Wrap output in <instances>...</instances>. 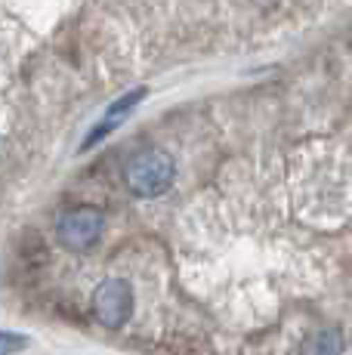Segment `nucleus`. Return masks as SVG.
Instances as JSON below:
<instances>
[{
	"label": "nucleus",
	"instance_id": "f257e3e1",
	"mask_svg": "<svg viewBox=\"0 0 352 355\" xmlns=\"http://www.w3.org/2000/svg\"><path fill=\"white\" fill-rule=\"evenodd\" d=\"M124 180H127V189L137 198H158L173 186L176 164L164 148H142L127 164Z\"/></svg>",
	"mask_w": 352,
	"mask_h": 355
},
{
	"label": "nucleus",
	"instance_id": "f03ea898",
	"mask_svg": "<svg viewBox=\"0 0 352 355\" xmlns=\"http://www.w3.org/2000/svg\"><path fill=\"white\" fill-rule=\"evenodd\" d=\"M90 306H93V315H96L99 324L118 331V327H124L130 322L137 300H133V288L124 278H105V282L93 291Z\"/></svg>",
	"mask_w": 352,
	"mask_h": 355
},
{
	"label": "nucleus",
	"instance_id": "20e7f679",
	"mask_svg": "<svg viewBox=\"0 0 352 355\" xmlns=\"http://www.w3.org/2000/svg\"><path fill=\"white\" fill-rule=\"evenodd\" d=\"M146 87H137V90H130V93H124V96L121 99H114L112 105H108V112L103 114V121H99L96 127L90 130V136H87V142H84V148H90V146H96L99 139H105L108 133H114V130H118L121 124H124L127 121V114L133 112V108L139 105L142 99H146Z\"/></svg>",
	"mask_w": 352,
	"mask_h": 355
},
{
	"label": "nucleus",
	"instance_id": "423d86ee",
	"mask_svg": "<svg viewBox=\"0 0 352 355\" xmlns=\"http://www.w3.org/2000/svg\"><path fill=\"white\" fill-rule=\"evenodd\" d=\"M25 346H28V337H25V334L0 331V355H12V352H22Z\"/></svg>",
	"mask_w": 352,
	"mask_h": 355
},
{
	"label": "nucleus",
	"instance_id": "7ed1b4c3",
	"mask_svg": "<svg viewBox=\"0 0 352 355\" xmlns=\"http://www.w3.org/2000/svg\"><path fill=\"white\" fill-rule=\"evenodd\" d=\"M103 229H105V220L96 207H74L69 214L59 216V223H56L59 241L69 250L93 248V244L103 238Z\"/></svg>",
	"mask_w": 352,
	"mask_h": 355
},
{
	"label": "nucleus",
	"instance_id": "39448f33",
	"mask_svg": "<svg viewBox=\"0 0 352 355\" xmlns=\"http://www.w3.org/2000/svg\"><path fill=\"white\" fill-rule=\"evenodd\" d=\"M297 355H343L340 327H322V331H313L300 343V352Z\"/></svg>",
	"mask_w": 352,
	"mask_h": 355
}]
</instances>
